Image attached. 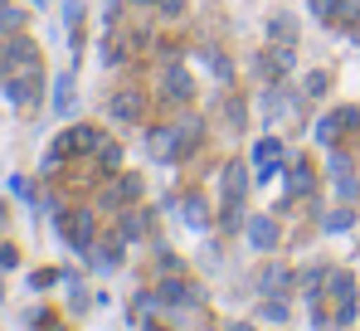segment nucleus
I'll use <instances>...</instances> for the list:
<instances>
[{
  "mask_svg": "<svg viewBox=\"0 0 360 331\" xmlns=\"http://www.w3.org/2000/svg\"><path fill=\"white\" fill-rule=\"evenodd\" d=\"M311 10H316L321 20H336V0H311Z\"/></svg>",
  "mask_w": 360,
  "mask_h": 331,
  "instance_id": "nucleus-32",
  "label": "nucleus"
},
{
  "mask_svg": "<svg viewBox=\"0 0 360 331\" xmlns=\"http://www.w3.org/2000/svg\"><path fill=\"white\" fill-rule=\"evenodd\" d=\"M321 292H331V297H336V317H331V322H336V327H351V322H356V277L341 273V268H331Z\"/></svg>",
  "mask_w": 360,
  "mask_h": 331,
  "instance_id": "nucleus-3",
  "label": "nucleus"
},
{
  "mask_svg": "<svg viewBox=\"0 0 360 331\" xmlns=\"http://www.w3.org/2000/svg\"><path fill=\"white\" fill-rule=\"evenodd\" d=\"M39 5H44V0H39Z\"/></svg>",
  "mask_w": 360,
  "mask_h": 331,
  "instance_id": "nucleus-39",
  "label": "nucleus"
},
{
  "mask_svg": "<svg viewBox=\"0 0 360 331\" xmlns=\"http://www.w3.org/2000/svg\"><path fill=\"white\" fill-rule=\"evenodd\" d=\"M108 112H112L117 122H136V117H141V93H131V88H127V93H117V98L108 103Z\"/></svg>",
  "mask_w": 360,
  "mask_h": 331,
  "instance_id": "nucleus-13",
  "label": "nucleus"
},
{
  "mask_svg": "<svg viewBox=\"0 0 360 331\" xmlns=\"http://www.w3.org/2000/svg\"><path fill=\"white\" fill-rule=\"evenodd\" d=\"M161 88H166V98H171V103H190V93H195V83H190V73L180 68L176 58L166 63V78H161Z\"/></svg>",
  "mask_w": 360,
  "mask_h": 331,
  "instance_id": "nucleus-9",
  "label": "nucleus"
},
{
  "mask_svg": "<svg viewBox=\"0 0 360 331\" xmlns=\"http://www.w3.org/2000/svg\"><path fill=\"white\" fill-rule=\"evenodd\" d=\"M248 244H253L258 254H273V249H278V220H273V215H253V220H248Z\"/></svg>",
  "mask_w": 360,
  "mask_h": 331,
  "instance_id": "nucleus-7",
  "label": "nucleus"
},
{
  "mask_svg": "<svg viewBox=\"0 0 360 331\" xmlns=\"http://www.w3.org/2000/svg\"><path fill=\"white\" fill-rule=\"evenodd\" d=\"M253 166H258V180H268V175L283 166V142H278V137H263V142L253 146Z\"/></svg>",
  "mask_w": 360,
  "mask_h": 331,
  "instance_id": "nucleus-8",
  "label": "nucleus"
},
{
  "mask_svg": "<svg viewBox=\"0 0 360 331\" xmlns=\"http://www.w3.org/2000/svg\"><path fill=\"white\" fill-rule=\"evenodd\" d=\"M200 132H205V122L200 117H190V122H180V146H176V161H185L195 146H200Z\"/></svg>",
  "mask_w": 360,
  "mask_h": 331,
  "instance_id": "nucleus-17",
  "label": "nucleus"
},
{
  "mask_svg": "<svg viewBox=\"0 0 360 331\" xmlns=\"http://www.w3.org/2000/svg\"><path fill=\"white\" fill-rule=\"evenodd\" d=\"M25 68H39V49H34V39H25V35H5V39H0V78H5V73H25Z\"/></svg>",
  "mask_w": 360,
  "mask_h": 331,
  "instance_id": "nucleus-2",
  "label": "nucleus"
},
{
  "mask_svg": "<svg viewBox=\"0 0 360 331\" xmlns=\"http://www.w3.org/2000/svg\"><path fill=\"white\" fill-rule=\"evenodd\" d=\"M180 220L190 224V229H210V210H205V200H200V195H185V200H180Z\"/></svg>",
  "mask_w": 360,
  "mask_h": 331,
  "instance_id": "nucleus-14",
  "label": "nucleus"
},
{
  "mask_svg": "<svg viewBox=\"0 0 360 331\" xmlns=\"http://www.w3.org/2000/svg\"><path fill=\"white\" fill-rule=\"evenodd\" d=\"M205 63L214 68V78H229V73H234V68H229V58L219 54V49H205Z\"/></svg>",
  "mask_w": 360,
  "mask_h": 331,
  "instance_id": "nucleus-29",
  "label": "nucleus"
},
{
  "mask_svg": "<svg viewBox=\"0 0 360 331\" xmlns=\"http://www.w3.org/2000/svg\"><path fill=\"white\" fill-rule=\"evenodd\" d=\"M98 166H103V170H117V166H122V146H117V142L103 137V146H98Z\"/></svg>",
  "mask_w": 360,
  "mask_h": 331,
  "instance_id": "nucleus-24",
  "label": "nucleus"
},
{
  "mask_svg": "<svg viewBox=\"0 0 360 331\" xmlns=\"http://www.w3.org/2000/svg\"><path fill=\"white\" fill-rule=\"evenodd\" d=\"M156 297H161V307H195V302H205V287H190V282H180V277L171 273L156 287Z\"/></svg>",
  "mask_w": 360,
  "mask_h": 331,
  "instance_id": "nucleus-6",
  "label": "nucleus"
},
{
  "mask_svg": "<svg viewBox=\"0 0 360 331\" xmlns=\"http://www.w3.org/2000/svg\"><path fill=\"white\" fill-rule=\"evenodd\" d=\"M146 331H151V327H146Z\"/></svg>",
  "mask_w": 360,
  "mask_h": 331,
  "instance_id": "nucleus-40",
  "label": "nucleus"
},
{
  "mask_svg": "<svg viewBox=\"0 0 360 331\" xmlns=\"http://www.w3.org/2000/svg\"><path fill=\"white\" fill-rule=\"evenodd\" d=\"M122 244H127V239H108V244H93V254H88L83 263H93V268H103V273H108V268H117V263H122Z\"/></svg>",
  "mask_w": 360,
  "mask_h": 331,
  "instance_id": "nucleus-12",
  "label": "nucleus"
},
{
  "mask_svg": "<svg viewBox=\"0 0 360 331\" xmlns=\"http://www.w3.org/2000/svg\"><path fill=\"white\" fill-rule=\"evenodd\" d=\"M39 93H44V73H39V68L5 73V98H10L15 108H34V103H39Z\"/></svg>",
  "mask_w": 360,
  "mask_h": 331,
  "instance_id": "nucleus-4",
  "label": "nucleus"
},
{
  "mask_svg": "<svg viewBox=\"0 0 360 331\" xmlns=\"http://www.w3.org/2000/svg\"><path fill=\"white\" fill-rule=\"evenodd\" d=\"M321 88H326V73H311V78H307V93H311V98H316V93H321Z\"/></svg>",
  "mask_w": 360,
  "mask_h": 331,
  "instance_id": "nucleus-33",
  "label": "nucleus"
},
{
  "mask_svg": "<svg viewBox=\"0 0 360 331\" xmlns=\"http://www.w3.org/2000/svg\"><path fill=\"white\" fill-rule=\"evenodd\" d=\"M268 35H273V39H283L288 49H292V39H297V30H292V20H273V25H268Z\"/></svg>",
  "mask_w": 360,
  "mask_h": 331,
  "instance_id": "nucleus-27",
  "label": "nucleus"
},
{
  "mask_svg": "<svg viewBox=\"0 0 360 331\" xmlns=\"http://www.w3.org/2000/svg\"><path fill=\"white\" fill-rule=\"evenodd\" d=\"M49 282H63L59 268H39V273H30V287H34V292H44Z\"/></svg>",
  "mask_w": 360,
  "mask_h": 331,
  "instance_id": "nucleus-28",
  "label": "nucleus"
},
{
  "mask_svg": "<svg viewBox=\"0 0 360 331\" xmlns=\"http://www.w3.org/2000/svg\"><path fill=\"white\" fill-rule=\"evenodd\" d=\"M54 229H59V239L73 249V254H93V210H54Z\"/></svg>",
  "mask_w": 360,
  "mask_h": 331,
  "instance_id": "nucleus-1",
  "label": "nucleus"
},
{
  "mask_svg": "<svg viewBox=\"0 0 360 331\" xmlns=\"http://www.w3.org/2000/svg\"><path fill=\"white\" fill-rule=\"evenodd\" d=\"M10 268H20V254H15V244H0V273H10Z\"/></svg>",
  "mask_w": 360,
  "mask_h": 331,
  "instance_id": "nucleus-30",
  "label": "nucleus"
},
{
  "mask_svg": "<svg viewBox=\"0 0 360 331\" xmlns=\"http://www.w3.org/2000/svg\"><path fill=\"white\" fill-rule=\"evenodd\" d=\"M336 195H341V205H356L360 200V180L346 175V170H336Z\"/></svg>",
  "mask_w": 360,
  "mask_h": 331,
  "instance_id": "nucleus-21",
  "label": "nucleus"
},
{
  "mask_svg": "<svg viewBox=\"0 0 360 331\" xmlns=\"http://www.w3.org/2000/svg\"><path fill=\"white\" fill-rule=\"evenodd\" d=\"M351 224H356V205H341V210L326 215V234H341V229H351Z\"/></svg>",
  "mask_w": 360,
  "mask_h": 331,
  "instance_id": "nucleus-22",
  "label": "nucleus"
},
{
  "mask_svg": "<svg viewBox=\"0 0 360 331\" xmlns=\"http://www.w3.org/2000/svg\"><path fill=\"white\" fill-rule=\"evenodd\" d=\"M346 127H360V112H356V108H336V112H326V117L316 122V142H321V146H336V137H341Z\"/></svg>",
  "mask_w": 360,
  "mask_h": 331,
  "instance_id": "nucleus-5",
  "label": "nucleus"
},
{
  "mask_svg": "<svg viewBox=\"0 0 360 331\" xmlns=\"http://www.w3.org/2000/svg\"><path fill=\"white\" fill-rule=\"evenodd\" d=\"M5 5H10V0H0V10H5Z\"/></svg>",
  "mask_w": 360,
  "mask_h": 331,
  "instance_id": "nucleus-37",
  "label": "nucleus"
},
{
  "mask_svg": "<svg viewBox=\"0 0 360 331\" xmlns=\"http://www.w3.org/2000/svg\"><path fill=\"white\" fill-rule=\"evenodd\" d=\"M243 195H248V175H243V166H224V200L243 205Z\"/></svg>",
  "mask_w": 360,
  "mask_h": 331,
  "instance_id": "nucleus-15",
  "label": "nucleus"
},
{
  "mask_svg": "<svg viewBox=\"0 0 360 331\" xmlns=\"http://www.w3.org/2000/svg\"><path fill=\"white\" fill-rule=\"evenodd\" d=\"M0 297H5V287H0Z\"/></svg>",
  "mask_w": 360,
  "mask_h": 331,
  "instance_id": "nucleus-38",
  "label": "nucleus"
},
{
  "mask_svg": "<svg viewBox=\"0 0 360 331\" xmlns=\"http://www.w3.org/2000/svg\"><path fill=\"white\" fill-rule=\"evenodd\" d=\"M176 146H180V127H156V132H151V156L176 166Z\"/></svg>",
  "mask_w": 360,
  "mask_h": 331,
  "instance_id": "nucleus-11",
  "label": "nucleus"
},
{
  "mask_svg": "<svg viewBox=\"0 0 360 331\" xmlns=\"http://www.w3.org/2000/svg\"><path fill=\"white\" fill-rule=\"evenodd\" d=\"M156 268H161V273H180V258L176 254H156Z\"/></svg>",
  "mask_w": 360,
  "mask_h": 331,
  "instance_id": "nucleus-31",
  "label": "nucleus"
},
{
  "mask_svg": "<svg viewBox=\"0 0 360 331\" xmlns=\"http://www.w3.org/2000/svg\"><path fill=\"white\" fill-rule=\"evenodd\" d=\"M54 112H59V117L73 112V73H59V78H54Z\"/></svg>",
  "mask_w": 360,
  "mask_h": 331,
  "instance_id": "nucleus-19",
  "label": "nucleus"
},
{
  "mask_svg": "<svg viewBox=\"0 0 360 331\" xmlns=\"http://www.w3.org/2000/svg\"><path fill=\"white\" fill-rule=\"evenodd\" d=\"M311 190V166L297 161L292 170H288V200H297V195H307Z\"/></svg>",
  "mask_w": 360,
  "mask_h": 331,
  "instance_id": "nucleus-20",
  "label": "nucleus"
},
{
  "mask_svg": "<svg viewBox=\"0 0 360 331\" xmlns=\"http://www.w3.org/2000/svg\"><path fill=\"white\" fill-rule=\"evenodd\" d=\"M146 234V210H122V220H117V239H141Z\"/></svg>",
  "mask_w": 360,
  "mask_h": 331,
  "instance_id": "nucleus-16",
  "label": "nucleus"
},
{
  "mask_svg": "<svg viewBox=\"0 0 360 331\" xmlns=\"http://www.w3.org/2000/svg\"><path fill=\"white\" fill-rule=\"evenodd\" d=\"M25 20H30L25 10H15V5H5V10H0V35H20V30H25Z\"/></svg>",
  "mask_w": 360,
  "mask_h": 331,
  "instance_id": "nucleus-23",
  "label": "nucleus"
},
{
  "mask_svg": "<svg viewBox=\"0 0 360 331\" xmlns=\"http://www.w3.org/2000/svg\"><path fill=\"white\" fill-rule=\"evenodd\" d=\"M156 10H166V15H180V10H185V0H156Z\"/></svg>",
  "mask_w": 360,
  "mask_h": 331,
  "instance_id": "nucleus-34",
  "label": "nucleus"
},
{
  "mask_svg": "<svg viewBox=\"0 0 360 331\" xmlns=\"http://www.w3.org/2000/svg\"><path fill=\"white\" fill-rule=\"evenodd\" d=\"M263 322H278V327H283V322H288V302H283V297H268V302H263Z\"/></svg>",
  "mask_w": 360,
  "mask_h": 331,
  "instance_id": "nucleus-25",
  "label": "nucleus"
},
{
  "mask_svg": "<svg viewBox=\"0 0 360 331\" xmlns=\"http://www.w3.org/2000/svg\"><path fill=\"white\" fill-rule=\"evenodd\" d=\"M326 273H331V268H307V273H302V292H311V297H316V292H321V282H326Z\"/></svg>",
  "mask_w": 360,
  "mask_h": 331,
  "instance_id": "nucleus-26",
  "label": "nucleus"
},
{
  "mask_svg": "<svg viewBox=\"0 0 360 331\" xmlns=\"http://www.w3.org/2000/svg\"><path fill=\"white\" fill-rule=\"evenodd\" d=\"M136 5H156V0H136Z\"/></svg>",
  "mask_w": 360,
  "mask_h": 331,
  "instance_id": "nucleus-36",
  "label": "nucleus"
},
{
  "mask_svg": "<svg viewBox=\"0 0 360 331\" xmlns=\"http://www.w3.org/2000/svg\"><path fill=\"white\" fill-rule=\"evenodd\" d=\"M229 331H253V327H229Z\"/></svg>",
  "mask_w": 360,
  "mask_h": 331,
  "instance_id": "nucleus-35",
  "label": "nucleus"
},
{
  "mask_svg": "<svg viewBox=\"0 0 360 331\" xmlns=\"http://www.w3.org/2000/svg\"><path fill=\"white\" fill-rule=\"evenodd\" d=\"M288 282H292L288 268H263V273H258V292H263V297H278Z\"/></svg>",
  "mask_w": 360,
  "mask_h": 331,
  "instance_id": "nucleus-18",
  "label": "nucleus"
},
{
  "mask_svg": "<svg viewBox=\"0 0 360 331\" xmlns=\"http://www.w3.org/2000/svg\"><path fill=\"white\" fill-rule=\"evenodd\" d=\"M63 137H68V151H73V156H88V151L103 146V132H98V127H68Z\"/></svg>",
  "mask_w": 360,
  "mask_h": 331,
  "instance_id": "nucleus-10",
  "label": "nucleus"
}]
</instances>
